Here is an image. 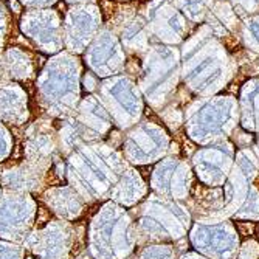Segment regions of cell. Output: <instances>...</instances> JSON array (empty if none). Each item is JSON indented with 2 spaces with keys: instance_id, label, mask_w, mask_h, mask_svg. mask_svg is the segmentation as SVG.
Returning a JSON list of instances; mask_svg holds the SVG:
<instances>
[{
  "instance_id": "6da1fadb",
  "label": "cell",
  "mask_w": 259,
  "mask_h": 259,
  "mask_svg": "<svg viewBox=\"0 0 259 259\" xmlns=\"http://www.w3.org/2000/svg\"><path fill=\"white\" fill-rule=\"evenodd\" d=\"M190 224L186 206L168 197H151L141 206L135 231L140 241H177L185 236Z\"/></svg>"
},
{
  "instance_id": "7a4b0ae2",
  "label": "cell",
  "mask_w": 259,
  "mask_h": 259,
  "mask_svg": "<svg viewBox=\"0 0 259 259\" xmlns=\"http://www.w3.org/2000/svg\"><path fill=\"white\" fill-rule=\"evenodd\" d=\"M194 247L211 259H236L239 238L228 221H199L191 231Z\"/></svg>"
},
{
  "instance_id": "3957f363",
  "label": "cell",
  "mask_w": 259,
  "mask_h": 259,
  "mask_svg": "<svg viewBox=\"0 0 259 259\" xmlns=\"http://www.w3.org/2000/svg\"><path fill=\"white\" fill-rule=\"evenodd\" d=\"M233 146L227 141L199 149L193 158V164L199 180L209 188H219L225 185L231 169H233Z\"/></svg>"
},
{
  "instance_id": "277c9868",
  "label": "cell",
  "mask_w": 259,
  "mask_h": 259,
  "mask_svg": "<svg viewBox=\"0 0 259 259\" xmlns=\"http://www.w3.org/2000/svg\"><path fill=\"white\" fill-rule=\"evenodd\" d=\"M193 185L191 168L185 160L169 157L160 163L152 177V188L172 200H183L190 196Z\"/></svg>"
},
{
  "instance_id": "5b68a950",
  "label": "cell",
  "mask_w": 259,
  "mask_h": 259,
  "mask_svg": "<svg viewBox=\"0 0 259 259\" xmlns=\"http://www.w3.org/2000/svg\"><path fill=\"white\" fill-rule=\"evenodd\" d=\"M44 200L47 202V205L53 208L58 216L65 219H76L84 208L81 196L68 186L52 188L45 193Z\"/></svg>"
},
{
  "instance_id": "8992f818",
  "label": "cell",
  "mask_w": 259,
  "mask_h": 259,
  "mask_svg": "<svg viewBox=\"0 0 259 259\" xmlns=\"http://www.w3.org/2000/svg\"><path fill=\"white\" fill-rule=\"evenodd\" d=\"M34 76V65L28 53L10 49L0 56V81L30 79Z\"/></svg>"
},
{
  "instance_id": "52a82bcc",
  "label": "cell",
  "mask_w": 259,
  "mask_h": 259,
  "mask_svg": "<svg viewBox=\"0 0 259 259\" xmlns=\"http://www.w3.org/2000/svg\"><path fill=\"white\" fill-rule=\"evenodd\" d=\"M146 193V186L141 180L140 174L134 169H126L121 176V182L115 185V190H112V196L116 202L132 205L138 202Z\"/></svg>"
},
{
  "instance_id": "ba28073f",
  "label": "cell",
  "mask_w": 259,
  "mask_h": 259,
  "mask_svg": "<svg viewBox=\"0 0 259 259\" xmlns=\"http://www.w3.org/2000/svg\"><path fill=\"white\" fill-rule=\"evenodd\" d=\"M236 219H250L257 221L259 219V190L254 186V183L250 185L248 194L242 203V206L234 213Z\"/></svg>"
},
{
  "instance_id": "9c48e42d",
  "label": "cell",
  "mask_w": 259,
  "mask_h": 259,
  "mask_svg": "<svg viewBox=\"0 0 259 259\" xmlns=\"http://www.w3.org/2000/svg\"><path fill=\"white\" fill-rule=\"evenodd\" d=\"M140 259H176V250L171 245H151L141 251Z\"/></svg>"
},
{
  "instance_id": "30bf717a",
  "label": "cell",
  "mask_w": 259,
  "mask_h": 259,
  "mask_svg": "<svg viewBox=\"0 0 259 259\" xmlns=\"http://www.w3.org/2000/svg\"><path fill=\"white\" fill-rule=\"evenodd\" d=\"M259 257V244L253 239L245 241L238 251L236 259H257Z\"/></svg>"
},
{
  "instance_id": "8fae6325",
  "label": "cell",
  "mask_w": 259,
  "mask_h": 259,
  "mask_svg": "<svg viewBox=\"0 0 259 259\" xmlns=\"http://www.w3.org/2000/svg\"><path fill=\"white\" fill-rule=\"evenodd\" d=\"M0 23H7V14H5V10L0 4ZM5 31L7 28L5 27H0V50H2V44H4V39H5Z\"/></svg>"
},
{
  "instance_id": "7c38bea8",
  "label": "cell",
  "mask_w": 259,
  "mask_h": 259,
  "mask_svg": "<svg viewBox=\"0 0 259 259\" xmlns=\"http://www.w3.org/2000/svg\"><path fill=\"white\" fill-rule=\"evenodd\" d=\"M182 259H206V257H203V256H199L197 253H188V254H185Z\"/></svg>"
},
{
  "instance_id": "4fadbf2b",
  "label": "cell",
  "mask_w": 259,
  "mask_h": 259,
  "mask_svg": "<svg viewBox=\"0 0 259 259\" xmlns=\"http://www.w3.org/2000/svg\"><path fill=\"white\" fill-rule=\"evenodd\" d=\"M254 152H256L254 155H256V158H257V163H259V141H257V146H256V151H254Z\"/></svg>"
}]
</instances>
